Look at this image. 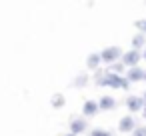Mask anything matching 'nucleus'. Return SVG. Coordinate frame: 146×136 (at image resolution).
<instances>
[{"label": "nucleus", "mask_w": 146, "mask_h": 136, "mask_svg": "<svg viewBox=\"0 0 146 136\" xmlns=\"http://www.w3.org/2000/svg\"><path fill=\"white\" fill-rule=\"evenodd\" d=\"M86 126H88V124H86V120H84V118H76V120H72V124H70V134H74V136H76V134L84 132V130H86Z\"/></svg>", "instance_id": "7"}, {"label": "nucleus", "mask_w": 146, "mask_h": 136, "mask_svg": "<svg viewBox=\"0 0 146 136\" xmlns=\"http://www.w3.org/2000/svg\"><path fill=\"white\" fill-rule=\"evenodd\" d=\"M136 28H140V34H146V20H138Z\"/></svg>", "instance_id": "16"}, {"label": "nucleus", "mask_w": 146, "mask_h": 136, "mask_svg": "<svg viewBox=\"0 0 146 136\" xmlns=\"http://www.w3.org/2000/svg\"><path fill=\"white\" fill-rule=\"evenodd\" d=\"M140 56H142V58H144V60H146V50H144V54H140Z\"/></svg>", "instance_id": "18"}, {"label": "nucleus", "mask_w": 146, "mask_h": 136, "mask_svg": "<svg viewBox=\"0 0 146 136\" xmlns=\"http://www.w3.org/2000/svg\"><path fill=\"white\" fill-rule=\"evenodd\" d=\"M142 102H146V92H144V98H142Z\"/></svg>", "instance_id": "19"}, {"label": "nucleus", "mask_w": 146, "mask_h": 136, "mask_svg": "<svg viewBox=\"0 0 146 136\" xmlns=\"http://www.w3.org/2000/svg\"><path fill=\"white\" fill-rule=\"evenodd\" d=\"M142 116H144V118H146V106H144V108H142Z\"/></svg>", "instance_id": "17"}, {"label": "nucleus", "mask_w": 146, "mask_h": 136, "mask_svg": "<svg viewBox=\"0 0 146 136\" xmlns=\"http://www.w3.org/2000/svg\"><path fill=\"white\" fill-rule=\"evenodd\" d=\"M118 128H120V132H132V130L136 128V120L132 118V114H128V116L120 118V124H118Z\"/></svg>", "instance_id": "4"}, {"label": "nucleus", "mask_w": 146, "mask_h": 136, "mask_svg": "<svg viewBox=\"0 0 146 136\" xmlns=\"http://www.w3.org/2000/svg\"><path fill=\"white\" fill-rule=\"evenodd\" d=\"M142 76H144V70L136 66V68H130V70L126 72L124 78H126V82L130 84V82H138V80H142Z\"/></svg>", "instance_id": "6"}, {"label": "nucleus", "mask_w": 146, "mask_h": 136, "mask_svg": "<svg viewBox=\"0 0 146 136\" xmlns=\"http://www.w3.org/2000/svg\"><path fill=\"white\" fill-rule=\"evenodd\" d=\"M90 136H110V132H106V130H100V128H96V130H92V132H90Z\"/></svg>", "instance_id": "15"}, {"label": "nucleus", "mask_w": 146, "mask_h": 136, "mask_svg": "<svg viewBox=\"0 0 146 136\" xmlns=\"http://www.w3.org/2000/svg\"><path fill=\"white\" fill-rule=\"evenodd\" d=\"M100 54V60L102 62H108V64H114L116 62V58H120L122 56V50L118 48V46H108V48H104L102 52H98Z\"/></svg>", "instance_id": "2"}, {"label": "nucleus", "mask_w": 146, "mask_h": 136, "mask_svg": "<svg viewBox=\"0 0 146 136\" xmlns=\"http://www.w3.org/2000/svg\"><path fill=\"white\" fill-rule=\"evenodd\" d=\"M132 136H146V126H136L132 130Z\"/></svg>", "instance_id": "13"}, {"label": "nucleus", "mask_w": 146, "mask_h": 136, "mask_svg": "<svg viewBox=\"0 0 146 136\" xmlns=\"http://www.w3.org/2000/svg\"><path fill=\"white\" fill-rule=\"evenodd\" d=\"M82 112H84V116H94V114L98 112V104H96L94 100H88V102H84Z\"/></svg>", "instance_id": "9"}, {"label": "nucleus", "mask_w": 146, "mask_h": 136, "mask_svg": "<svg viewBox=\"0 0 146 136\" xmlns=\"http://www.w3.org/2000/svg\"><path fill=\"white\" fill-rule=\"evenodd\" d=\"M122 70H124L122 64H110V72H112V74H120Z\"/></svg>", "instance_id": "14"}, {"label": "nucleus", "mask_w": 146, "mask_h": 136, "mask_svg": "<svg viewBox=\"0 0 146 136\" xmlns=\"http://www.w3.org/2000/svg\"><path fill=\"white\" fill-rule=\"evenodd\" d=\"M50 102H52V106H54V108H60V106L64 104V96H62V94H56V96H52V100H50Z\"/></svg>", "instance_id": "12"}, {"label": "nucleus", "mask_w": 146, "mask_h": 136, "mask_svg": "<svg viewBox=\"0 0 146 136\" xmlns=\"http://www.w3.org/2000/svg\"><path fill=\"white\" fill-rule=\"evenodd\" d=\"M66 136H74V134H66Z\"/></svg>", "instance_id": "21"}, {"label": "nucleus", "mask_w": 146, "mask_h": 136, "mask_svg": "<svg viewBox=\"0 0 146 136\" xmlns=\"http://www.w3.org/2000/svg\"><path fill=\"white\" fill-rule=\"evenodd\" d=\"M142 80H146V72H144V76H142Z\"/></svg>", "instance_id": "20"}, {"label": "nucleus", "mask_w": 146, "mask_h": 136, "mask_svg": "<svg viewBox=\"0 0 146 136\" xmlns=\"http://www.w3.org/2000/svg\"><path fill=\"white\" fill-rule=\"evenodd\" d=\"M100 62H102V60H100V54H98V52H92V54L88 56V60H86L88 68H92V70H94V68H98V64H100Z\"/></svg>", "instance_id": "10"}, {"label": "nucleus", "mask_w": 146, "mask_h": 136, "mask_svg": "<svg viewBox=\"0 0 146 136\" xmlns=\"http://www.w3.org/2000/svg\"><path fill=\"white\" fill-rule=\"evenodd\" d=\"M126 106H128V110L138 112V110H142V108H144V102H142V98H140V96H128V98H126Z\"/></svg>", "instance_id": "5"}, {"label": "nucleus", "mask_w": 146, "mask_h": 136, "mask_svg": "<svg viewBox=\"0 0 146 136\" xmlns=\"http://www.w3.org/2000/svg\"><path fill=\"white\" fill-rule=\"evenodd\" d=\"M120 58H122V62H120L122 66H128V68H136L142 56H140V52H138V50H128V52H122V56H120Z\"/></svg>", "instance_id": "3"}, {"label": "nucleus", "mask_w": 146, "mask_h": 136, "mask_svg": "<svg viewBox=\"0 0 146 136\" xmlns=\"http://www.w3.org/2000/svg\"><path fill=\"white\" fill-rule=\"evenodd\" d=\"M98 86H108V88H128V82H126L124 76L108 72V74H104L102 78H98Z\"/></svg>", "instance_id": "1"}, {"label": "nucleus", "mask_w": 146, "mask_h": 136, "mask_svg": "<svg viewBox=\"0 0 146 136\" xmlns=\"http://www.w3.org/2000/svg\"><path fill=\"white\" fill-rule=\"evenodd\" d=\"M144 42H146L144 34H136V36L132 38V50H138L140 46H144Z\"/></svg>", "instance_id": "11"}, {"label": "nucleus", "mask_w": 146, "mask_h": 136, "mask_svg": "<svg viewBox=\"0 0 146 136\" xmlns=\"http://www.w3.org/2000/svg\"><path fill=\"white\" fill-rule=\"evenodd\" d=\"M96 104H98V110H112L116 106V100L112 96H102L100 102H96Z\"/></svg>", "instance_id": "8"}]
</instances>
